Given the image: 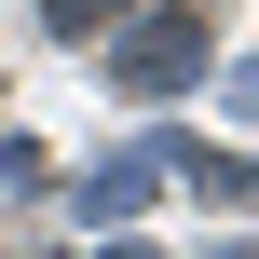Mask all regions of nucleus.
I'll return each mask as SVG.
<instances>
[{"instance_id": "obj_1", "label": "nucleus", "mask_w": 259, "mask_h": 259, "mask_svg": "<svg viewBox=\"0 0 259 259\" xmlns=\"http://www.w3.org/2000/svg\"><path fill=\"white\" fill-rule=\"evenodd\" d=\"M191 68H205V14H150V27L109 55L123 96H191Z\"/></svg>"}, {"instance_id": "obj_2", "label": "nucleus", "mask_w": 259, "mask_h": 259, "mask_svg": "<svg viewBox=\"0 0 259 259\" xmlns=\"http://www.w3.org/2000/svg\"><path fill=\"white\" fill-rule=\"evenodd\" d=\"M109 14H123V0H41V27H55V41H82V27H109Z\"/></svg>"}]
</instances>
